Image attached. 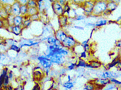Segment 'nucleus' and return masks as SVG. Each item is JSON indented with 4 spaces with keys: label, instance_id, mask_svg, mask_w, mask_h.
<instances>
[{
    "label": "nucleus",
    "instance_id": "nucleus-1",
    "mask_svg": "<svg viewBox=\"0 0 121 90\" xmlns=\"http://www.w3.org/2000/svg\"><path fill=\"white\" fill-rule=\"evenodd\" d=\"M108 1H100L95 3L92 13L95 15H101L107 10Z\"/></svg>",
    "mask_w": 121,
    "mask_h": 90
},
{
    "label": "nucleus",
    "instance_id": "nucleus-2",
    "mask_svg": "<svg viewBox=\"0 0 121 90\" xmlns=\"http://www.w3.org/2000/svg\"><path fill=\"white\" fill-rule=\"evenodd\" d=\"M38 59L39 60L40 62L43 67L47 70L46 73L48 74L49 71L50 69L52 66V63L47 57H40L38 58Z\"/></svg>",
    "mask_w": 121,
    "mask_h": 90
},
{
    "label": "nucleus",
    "instance_id": "nucleus-3",
    "mask_svg": "<svg viewBox=\"0 0 121 90\" xmlns=\"http://www.w3.org/2000/svg\"><path fill=\"white\" fill-rule=\"evenodd\" d=\"M77 42L74 39L70 36H67L62 42L63 47L67 48H73L76 45Z\"/></svg>",
    "mask_w": 121,
    "mask_h": 90
},
{
    "label": "nucleus",
    "instance_id": "nucleus-4",
    "mask_svg": "<svg viewBox=\"0 0 121 90\" xmlns=\"http://www.w3.org/2000/svg\"><path fill=\"white\" fill-rule=\"evenodd\" d=\"M52 9L55 13L59 16H61L64 13V9L62 6L58 1L55 2L52 4Z\"/></svg>",
    "mask_w": 121,
    "mask_h": 90
},
{
    "label": "nucleus",
    "instance_id": "nucleus-5",
    "mask_svg": "<svg viewBox=\"0 0 121 90\" xmlns=\"http://www.w3.org/2000/svg\"><path fill=\"white\" fill-rule=\"evenodd\" d=\"M12 6V12L11 15L14 16H21L20 6L21 5L17 1L11 6Z\"/></svg>",
    "mask_w": 121,
    "mask_h": 90
},
{
    "label": "nucleus",
    "instance_id": "nucleus-6",
    "mask_svg": "<svg viewBox=\"0 0 121 90\" xmlns=\"http://www.w3.org/2000/svg\"><path fill=\"white\" fill-rule=\"evenodd\" d=\"M50 60L52 63H55L59 65H62L65 61V57L60 56H54L50 57Z\"/></svg>",
    "mask_w": 121,
    "mask_h": 90
},
{
    "label": "nucleus",
    "instance_id": "nucleus-7",
    "mask_svg": "<svg viewBox=\"0 0 121 90\" xmlns=\"http://www.w3.org/2000/svg\"><path fill=\"white\" fill-rule=\"evenodd\" d=\"M55 36L57 39L59 40L62 43L67 36L64 31L61 30H59L55 32Z\"/></svg>",
    "mask_w": 121,
    "mask_h": 90
},
{
    "label": "nucleus",
    "instance_id": "nucleus-8",
    "mask_svg": "<svg viewBox=\"0 0 121 90\" xmlns=\"http://www.w3.org/2000/svg\"><path fill=\"white\" fill-rule=\"evenodd\" d=\"M95 3L91 1H87L85 3V11L88 13H92Z\"/></svg>",
    "mask_w": 121,
    "mask_h": 90
},
{
    "label": "nucleus",
    "instance_id": "nucleus-9",
    "mask_svg": "<svg viewBox=\"0 0 121 90\" xmlns=\"http://www.w3.org/2000/svg\"><path fill=\"white\" fill-rule=\"evenodd\" d=\"M13 25L15 26H20L23 24V17L21 16H17L14 17L13 19Z\"/></svg>",
    "mask_w": 121,
    "mask_h": 90
},
{
    "label": "nucleus",
    "instance_id": "nucleus-10",
    "mask_svg": "<svg viewBox=\"0 0 121 90\" xmlns=\"http://www.w3.org/2000/svg\"><path fill=\"white\" fill-rule=\"evenodd\" d=\"M111 83L110 79L99 78L95 81V84L100 86H104Z\"/></svg>",
    "mask_w": 121,
    "mask_h": 90
},
{
    "label": "nucleus",
    "instance_id": "nucleus-11",
    "mask_svg": "<svg viewBox=\"0 0 121 90\" xmlns=\"http://www.w3.org/2000/svg\"><path fill=\"white\" fill-rule=\"evenodd\" d=\"M48 42L49 45H55L62 44L61 42L57 40L55 38V37L51 36L48 39Z\"/></svg>",
    "mask_w": 121,
    "mask_h": 90
},
{
    "label": "nucleus",
    "instance_id": "nucleus-12",
    "mask_svg": "<svg viewBox=\"0 0 121 90\" xmlns=\"http://www.w3.org/2000/svg\"><path fill=\"white\" fill-rule=\"evenodd\" d=\"M107 6V10L110 11H113L116 9L118 7V4L114 1H112V2H108Z\"/></svg>",
    "mask_w": 121,
    "mask_h": 90
},
{
    "label": "nucleus",
    "instance_id": "nucleus-13",
    "mask_svg": "<svg viewBox=\"0 0 121 90\" xmlns=\"http://www.w3.org/2000/svg\"><path fill=\"white\" fill-rule=\"evenodd\" d=\"M38 43L37 42L35 43H33V41H31L30 40H23L22 41L20 42V45L21 47H22L25 45L26 46H32L33 45H35V44H37Z\"/></svg>",
    "mask_w": 121,
    "mask_h": 90
},
{
    "label": "nucleus",
    "instance_id": "nucleus-14",
    "mask_svg": "<svg viewBox=\"0 0 121 90\" xmlns=\"http://www.w3.org/2000/svg\"><path fill=\"white\" fill-rule=\"evenodd\" d=\"M38 8H28L27 14L30 16H32L35 14H38Z\"/></svg>",
    "mask_w": 121,
    "mask_h": 90
},
{
    "label": "nucleus",
    "instance_id": "nucleus-15",
    "mask_svg": "<svg viewBox=\"0 0 121 90\" xmlns=\"http://www.w3.org/2000/svg\"><path fill=\"white\" fill-rule=\"evenodd\" d=\"M43 74L40 70H37L34 72V76L35 80L37 81L39 80L43 77Z\"/></svg>",
    "mask_w": 121,
    "mask_h": 90
},
{
    "label": "nucleus",
    "instance_id": "nucleus-16",
    "mask_svg": "<svg viewBox=\"0 0 121 90\" xmlns=\"http://www.w3.org/2000/svg\"><path fill=\"white\" fill-rule=\"evenodd\" d=\"M28 7L27 5H21L20 14L21 15L24 16L27 14L28 10Z\"/></svg>",
    "mask_w": 121,
    "mask_h": 90
},
{
    "label": "nucleus",
    "instance_id": "nucleus-17",
    "mask_svg": "<svg viewBox=\"0 0 121 90\" xmlns=\"http://www.w3.org/2000/svg\"><path fill=\"white\" fill-rule=\"evenodd\" d=\"M62 86L64 88L70 90L74 87V83L71 82H67L63 83Z\"/></svg>",
    "mask_w": 121,
    "mask_h": 90
},
{
    "label": "nucleus",
    "instance_id": "nucleus-18",
    "mask_svg": "<svg viewBox=\"0 0 121 90\" xmlns=\"http://www.w3.org/2000/svg\"><path fill=\"white\" fill-rule=\"evenodd\" d=\"M22 28L20 26H15L13 27L12 29V31L16 35L20 34L21 32Z\"/></svg>",
    "mask_w": 121,
    "mask_h": 90
},
{
    "label": "nucleus",
    "instance_id": "nucleus-19",
    "mask_svg": "<svg viewBox=\"0 0 121 90\" xmlns=\"http://www.w3.org/2000/svg\"><path fill=\"white\" fill-rule=\"evenodd\" d=\"M67 18L65 16H60L59 19V23H60V26H65L67 23Z\"/></svg>",
    "mask_w": 121,
    "mask_h": 90
},
{
    "label": "nucleus",
    "instance_id": "nucleus-20",
    "mask_svg": "<svg viewBox=\"0 0 121 90\" xmlns=\"http://www.w3.org/2000/svg\"><path fill=\"white\" fill-rule=\"evenodd\" d=\"M27 6L28 8H38V3L34 0H28Z\"/></svg>",
    "mask_w": 121,
    "mask_h": 90
},
{
    "label": "nucleus",
    "instance_id": "nucleus-21",
    "mask_svg": "<svg viewBox=\"0 0 121 90\" xmlns=\"http://www.w3.org/2000/svg\"><path fill=\"white\" fill-rule=\"evenodd\" d=\"M83 90H95V87L93 84L87 83L85 86Z\"/></svg>",
    "mask_w": 121,
    "mask_h": 90
},
{
    "label": "nucleus",
    "instance_id": "nucleus-22",
    "mask_svg": "<svg viewBox=\"0 0 121 90\" xmlns=\"http://www.w3.org/2000/svg\"><path fill=\"white\" fill-rule=\"evenodd\" d=\"M3 5H12L16 1L13 0H0Z\"/></svg>",
    "mask_w": 121,
    "mask_h": 90
},
{
    "label": "nucleus",
    "instance_id": "nucleus-23",
    "mask_svg": "<svg viewBox=\"0 0 121 90\" xmlns=\"http://www.w3.org/2000/svg\"><path fill=\"white\" fill-rule=\"evenodd\" d=\"M107 23V21L106 20H101L96 23L95 25L96 27H101V26H103V25L106 24Z\"/></svg>",
    "mask_w": 121,
    "mask_h": 90
},
{
    "label": "nucleus",
    "instance_id": "nucleus-24",
    "mask_svg": "<svg viewBox=\"0 0 121 90\" xmlns=\"http://www.w3.org/2000/svg\"><path fill=\"white\" fill-rule=\"evenodd\" d=\"M116 87V85L114 83L109 84L104 90H112L114 89Z\"/></svg>",
    "mask_w": 121,
    "mask_h": 90
},
{
    "label": "nucleus",
    "instance_id": "nucleus-25",
    "mask_svg": "<svg viewBox=\"0 0 121 90\" xmlns=\"http://www.w3.org/2000/svg\"><path fill=\"white\" fill-rule=\"evenodd\" d=\"M31 23V20H27L24 21L23 23V25L24 27H27L30 26Z\"/></svg>",
    "mask_w": 121,
    "mask_h": 90
},
{
    "label": "nucleus",
    "instance_id": "nucleus-26",
    "mask_svg": "<svg viewBox=\"0 0 121 90\" xmlns=\"http://www.w3.org/2000/svg\"><path fill=\"white\" fill-rule=\"evenodd\" d=\"M110 81L111 82L113 83H114L115 85H121V82L117 80L114 78L110 79Z\"/></svg>",
    "mask_w": 121,
    "mask_h": 90
},
{
    "label": "nucleus",
    "instance_id": "nucleus-27",
    "mask_svg": "<svg viewBox=\"0 0 121 90\" xmlns=\"http://www.w3.org/2000/svg\"><path fill=\"white\" fill-rule=\"evenodd\" d=\"M39 18V17L38 14H35L34 15L30 16V20H38Z\"/></svg>",
    "mask_w": 121,
    "mask_h": 90
},
{
    "label": "nucleus",
    "instance_id": "nucleus-28",
    "mask_svg": "<svg viewBox=\"0 0 121 90\" xmlns=\"http://www.w3.org/2000/svg\"><path fill=\"white\" fill-rule=\"evenodd\" d=\"M17 1L21 5H26L27 4L28 0H18Z\"/></svg>",
    "mask_w": 121,
    "mask_h": 90
},
{
    "label": "nucleus",
    "instance_id": "nucleus-29",
    "mask_svg": "<svg viewBox=\"0 0 121 90\" xmlns=\"http://www.w3.org/2000/svg\"><path fill=\"white\" fill-rule=\"evenodd\" d=\"M11 49L15 51H19L20 50L19 47H18L17 46L14 45L11 46Z\"/></svg>",
    "mask_w": 121,
    "mask_h": 90
},
{
    "label": "nucleus",
    "instance_id": "nucleus-30",
    "mask_svg": "<svg viewBox=\"0 0 121 90\" xmlns=\"http://www.w3.org/2000/svg\"><path fill=\"white\" fill-rule=\"evenodd\" d=\"M85 17L82 15L77 16L75 18V19L77 20H83L85 19Z\"/></svg>",
    "mask_w": 121,
    "mask_h": 90
},
{
    "label": "nucleus",
    "instance_id": "nucleus-31",
    "mask_svg": "<svg viewBox=\"0 0 121 90\" xmlns=\"http://www.w3.org/2000/svg\"><path fill=\"white\" fill-rule=\"evenodd\" d=\"M78 65L79 66L84 67L86 66V64H85V62H84L83 60L80 61L79 62Z\"/></svg>",
    "mask_w": 121,
    "mask_h": 90
},
{
    "label": "nucleus",
    "instance_id": "nucleus-32",
    "mask_svg": "<svg viewBox=\"0 0 121 90\" xmlns=\"http://www.w3.org/2000/svg\"><path fill=\"white\" fill-rule=\"evenodd\" d=\"M6 58V56L3 53H2L0 55V61H3Z\"/></svg>",
    "mask_w": 121,
    "mask_h": 90
},
{
    "label": "nucleus",
    "instance_id": "nucleus-33",
    "mask_svg": "<svg viewBox=\"0 0 121 90\" xmlns=\"http://www.w3.org/2000/svg\"><path fill=\"white\" fill-rule=\"evenodd\" d=\"M58 2H59L60 4V5H61L62 6L65 5L66 4H65V1L60 0L59 1H58Z\"/></svg>",
    "mask_w": 121,
    "mask_h": 90
},
{
    "label": "nucleus",
    "instance_id": "nucleus-34",
    "mask_svg": "<svg viewBox=\"0 0 121 90\" xmlns=\"http://www.w3.org/2000/svg\"><path fill=\"white\" fill-rule=\"evenodd\" d=\"M75 66L74 64H72L68 67V68L69 70H72L74 68Z\"/></svg>",
    "mask_w": 121,
    "mask_h": 90
},
{
    "label": "nucleus",
    "instance_id": "nucleus-35",
    "mask_svg": "<svg viewBox=\"0 0 121 90\" xmlns=\"http://www.w3.org/2000/svg\"><path fill=\"white\" fill-rule=\"evenodd\" d=\"M74 27L76 28V29H78L79 30H83L84 29H83V27H79V26H75Z\"/></svg>",
    "mask_w": 121,
    "mask_h": 90
},
{
    "label": "nucleus",
    "instance_id": "nucleus-36",
    "mask_svg": "<svg viewBox=\"0 0 121 90\" xmlns=\"http://www.w3.org/2000/svg\"><path fill=\"white\" fill-rule=\"evenodd\" d=\"M117 45L118 47H121V41L118 42Z\"/></svg>",
    "mask_w": 121,
    "mask_h": 90
},
{
    "label": "nucleus",
    "instance_id": "nucleus-37",
    "mask_svg": "<svg viewBox=\"0 0 121 90\" xmlns=\"http://www.w3.org/2000/svg\"><path fill=\"white\" fill-rule=\"evenodd\" d=\"M118 68L120 70H121V63L119 62L118 64Z\"/></svg>",
    "mask_w": 121,
    "mask_h": 90
},
{
    "label": "nucleus",
    "instance_id": "nucleus-38",
    "mask_svg": "<svg viewBox=\"0 0 121 90\" xmlns=\"http://www.w3.org/2000/svg\"><path fill=\"white\" fill-rule=\"evenodd\" d=\"M3 4H2V3H1L0 1V9H1V8H3Z\"/></svg>",
    "mask_w": 121,
    "mask_h": 90
},
{
    "label": "nucleus",
    "instance_id": "nucleus-39",
    "mask_svg": "<svg viewBox=\"0 0 121 90\" xmlns=\"http://www.w3.org/2000/svg\"><path fill=\"white\" fill-rule=\"evenodd\" d=\"M119 56L120 59H121V49H120L119 51Z\"/></svg>",
    "mask_w": 121,
    "mask_h": 90
},
{
    "label": "nucleus",
    "instance_id": "nucleus-40",
    "mask_svg": "<svg viewBox=\"0 0 121 90\" xmlns=\"http://www.w3.org/2000/svg\"><path fill=\"white\" fill-rule=\"evenodd\" d=\"M3 25V23L1 22V20H0V27H1Z\"/></svg>",
    "mask_w": 121,
    "mask_h": 90
},
{
    "label": "nucleus",
    "instance_id": "nucleus-41",
    "mask_svg": "<svg viewBox=\"0 0 121 90\" xmlns=\"http://www.w3.org/2000/svg\"><path fill=\"white\" fill-rule=\"evenodd\" d=\"M56 90V89H54V88H50V89H49V90Z\"/></svg>",
    "mask_w": 121,
    "mask_h": 90
},
{
    "label": "nucleus",
    "instance_id": "nucleus-42",
    "mask_svg": "<svg viewBox=\"0 0 121 90\" xmlns=\"http://www.w3.org/2000/svg\"><path fill=\"white\" fill-rule=\"evenodd\" d=\"M1 9H0V19L1 18V17H1Z\"/></svg>",
    "mask_w": 121,
    "mask_h": 90
},
{
    "label": "nucleus",
    "instance_id": "nucleus-43",
    "mask_svg": "<svg viewBox=\"0 0 121 90\" xmlns=\"http://www.w3.org/2000/svg\"><path fill=\"white\" fill-rule=\"evenodd\" d=\"M120 87H121V85H120Z\"/></svg>",
    "mask_w": 121,
    "mask_h": 90
},
{
    "label": "nucleus",
    "instance_id": "nucleus-44",
    "mask_svg": "<svg viewBox=\"0 0 121 90\" xmlns=\"http://www.w3.org/2000/svg\"></svg>",
    "mask_w": 121,
    "mask_h": 90
},
{
    "label": "nucleus",
    "instance_id": "nucleus-45",
    "mask_svg": "<svg viewBox=\"0 0 121 90\" xmlns=\"http://www.w3.org/2000/svg\"></svg>",
    "mask_w": 121,
    "mask_h": 90
},
{
    "label": "nucleus",
    "instance_id": "nucleus-46",
    "mask_svg": "<svg viewBox=\"0 0 121 90\" xmlns=\"http://www.w3.org/2000/svg\"></svg>",
    "mask_w": 121,
    "mask_h": 90
}]
</instances>
